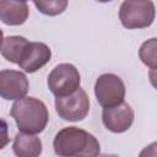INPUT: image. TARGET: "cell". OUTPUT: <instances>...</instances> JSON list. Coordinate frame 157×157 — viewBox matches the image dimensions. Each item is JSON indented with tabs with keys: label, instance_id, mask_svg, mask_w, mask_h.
Returning <instances> with one entry per match:
<instances>
[{
	"label": "cell",
	"instance_id": "1",
	"mask_svg": "<svg viewBox=\"0 0 157 157\" xmlns=\"http://www.w3.org/2000/svg\"><path fill=\"white\" fill-rule=\"evenodd\" d=\"M53 148L59 157H98L101 155L98 140L91 132L76 126L59 130L54 136Z\"/></svg>",
	"mask_w": 157,
	"mask_h": 157
},
{
	"label": "cell",
	"instance_id": "2",
	"mask_svg": "<svg viewBox=\"0 0 157 157\" xmlns=\"http://www.w3.org/2000/svg\"><path fill=\"white\" fill-rule=\"evenodd\" d=\"M18 130L26 134L42 132L49 120L47 105L38 98L23 97L16 101L10 110Z\"/></svg>",
	"mask_w": 157,
	"mask_h": 157
},
{
	"label": "cell",
	"instance_id": "3",
	"mask_svg": "<svg viewBox=\"0 0 157 157\" xmlns=\"http://www.w3.org/2000/svg\"><path fill=\"white\" fill-rule=\"evenodd\" d=\"M156 16V7L152 1H123L119 9L121 25L128 29L146 28L152 25Z\"/></svg>",
	"mask_w": 157,
	"mask_h": 157
},
{
	"label": "cell",
	"instance_id": "4",
	"mask_svg": "<svg viewBox=\"0 0 157 157\" xmlns=\"http://www.w3.org/2000/svg\"><path fill=\"white\" fill-rule=\"evenodd\" d=\"M81 76L75 65L63 63L56 65L48 75V88L56 97H65L80 88Z\"/></svg>",
	"mask_w": 157,
	"mask_h": 157
},
{
	"label": "cell",
	"instance_id": "5",
	"mask_svg": "<svg viewBox=\"0 0 157 157\" xmlns=\"http://www.w3.org/2000/svg\"><path fill=\"white\" fill-rule=\"evenodd\" d=\"M94 94L97 102L103 108L114 107L124 102L125 85L118 75L103 74L96 80Z\"/></svg>",
	"mask_w": 157,
	"mask_h": 157
},
{
	"label": "cell",
	"instance_id": "6",
	"mask_svg": "<svg viewBox=\"0 0 157 157\" xmlns=\"http://www.w3.org/2000/svg\"><path fill=\"white\" fill-rule=\"evenodd\" d=\"M55 109L58 115L66 121H80L90 112V98L83 88L65 97L55 98Z\"/></svg>",
	"mask_w": 157,
	"mask_h": 157
},
{
	"label": "cell",
	"instance_id": "7",
	"mask_svg": "<svg viewBox=\"0 0 157 157\" xmlns=\"http://www.w3.org/2000/svg\"><path fill=\"white\" fill-rule=\"evenodd\" d=\"M29 88L27 76L17 70L0 71V96L7 101H18L26 97Z\"/></svg>",
	"mask_w": 157,
	"mask_h": 157
},
{
	"label": "cell",
	"instance_id": "8",
	"mask_svg": "<svg viewBox=\"0 0 157 157\" xmlns=\"http://www.w3.org/2000/svg\"><path fill=\"white\" fill-rule=\"evenodd\" d=\"M102 121L104 126L112 132H125L134 123V110L126 102L114 107L103 108Z\"/></svg>",
	"mask_w": 157,
	"mask_h": 157
},
{
	"label": "cell",
	"instance_id": "9",
	"mask_svg": "<svg viewBox=\"0 0 157 157\" xmlns=\"http://www.w3.org/2000/svg\"><path fill=\"white\" fill-rule=\"evenodd\" d=\"M52 50L42 42H29L18 66L25 72H36L50 61Z\"/></svg>",
	"mask_w": 157,
	"mask_h": 157
},
{
	"label": "cell",
	"instance_id": "10",
	"mask_svg": "<svg viewBox=\"0 0 157 157\" xmlns=\"http://www.w3.org/2000/svg\"><path fill=\"white\" fill-rule=\"evenodd\" d=\"M28 5L26 1H0V20L7 26H20L28 17Z\"/></svg>",
	"mask_w": 157,
	"mask_h": 157
},
{
	"label": "cell",
	"instance_id": "11",
	"mask_svg": "<svg viewBox=\"0 0 157 157\" xmlns=\"http://www.w3.org/2000/svg\"><path fill=\"white\" fill-rule=\"evenodd\" d=\"M43 146L38 136L33 134L18 132L12 144V151L17 157H39Z\"/></svg>",
	"mask_w": 157,
	"mask_h": 157
},
{
	"label": "cell",
	"instance_id": "12",
	"mask_svg": "<svg viewBox=\"0 0 157 157\" xmlns=\"http://www.w3.org/2000/svg\"><path fill=\"white\" fill-rule=\"evenodd\" d=\"M29 42L22 36H6L1 43V55L10 63L20 64Z\"/></svg>",
	"mask_w": 157,
	"mask_h": 157
},
{
	"label": "cell",
	"instance_id": "13",
	"mask_svg": "<svg viewBox=\"0 0 157 157\" xmlns=\"http://www.w3.org/2000/svg\"><path fill=\"white\" fill-rule=\"evenodd\" d=\"M139 58L151 70L157 69V38H150L141 44Z\"/></svg>",
	"mask_w": 157,
	"mask_h": 157
},
{
	"label": "cell",
	"instance_id": "14",
	"mask_svg": "<svg viewBox=\"0 0 157 157\" xmlns=\"http://www.w3.org/2000/svg\"><path fill=\"white\" fill-rule=\"evenodd\" d=\"M33 4L38 9V11H40L47 16H56L64 12V10L67 6L66 0H49V1L39 0V1H34Z\"/></svg>",
	"mask_w": 157,
	"mask_h": 157
},
{
	"label": "cell",
	"instance_id": "15",
	"mask_svg": "<svg viewBox=\"0 0 157 157\" xmlns=\"http://www.w3.org/2000/svg\"><path fill=\"white\" fill-rule=\"evenodd\" d=\"M139 157H157V142H152L144 147Z\"/></svg>",
	"mask_w": 157,
	"mask_h": 157
},
{
	"label": "cell",
	"instance_id": "16",
	"mask_svg": "<svg viewBox=\"0 0 157 157\" xmlns=\"http://www.w3.org/2000/svg\"><path fill=\"white\" fill-rule=\"evenodd\" d=\"M148 77H150V82H151V85L157 90V69L150 70V72H148Z\"/></svg>",
	"mask_w": 157,
	"mask_h": 157
},
{
	"label": "cell",
	"instance_id": "17",
	"mask_svg": "<svg viewBox=\"0 0 157 157\" xmlns=\"http://www.w3.org/2000/svg\"><path fill=\"white\" fill-rule=\"evenodd\" d=\"M98 157H119L118 155H113V153H102Z\"/></svg>",
	"mask_w": 157,
	"mask_h": 157
}]
</instances>
